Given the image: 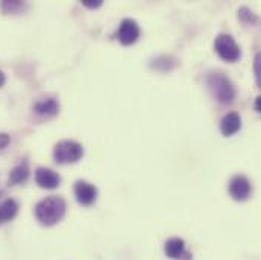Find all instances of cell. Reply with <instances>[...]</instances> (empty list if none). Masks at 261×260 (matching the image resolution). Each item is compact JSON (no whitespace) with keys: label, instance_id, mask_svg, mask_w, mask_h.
<instances>
[{"label":"cell","instance_id":"1","mask_svg":"<svg viewBox=\"0 0 261 260\" xmlns=\"http://www.w3.org/2000/svg\"><path fill=\"white\" fill-rule=\"evenodd\" d=\"M67 204L61 196H47L35 205V218L44 227L58 224L65 215Z\"/></svg>","mask_w":261,"mask_h":260},{"label":"cell","instance_id":"2","mask_svg":"<svg viewBox=\"0 0 261 260\" xmlns=\"http://www.w3.org/2000/svg\"><path fill=\"white\" fill-rule=\"evenodd\" d=\"M206 87L210 90V93L213 94V98L220 102V104H232L236 99V87L231 82V79L220 73V72H211L206 76Z\"/></svg>","mask_w":261,"mask_h":260},{"label":"cell","instance_id":"3","mask_svg":"<svg viewBox=\"0 0 261 260\" xmlns=\"http://www.w3.org/2000/svg\"><path fill=\"white\" fill-rule=\"evenodd\" d=\"M84 157V148L74 140H61L54 148V158L58 164L76 163Z\"/></svg>","mask_w":261,"mask_h":260},{"label":"cell","instance_id":"4","mask_svg":"<svg viewBox=\"0 0 261 260\" xmlns=\"http://www.w3.org/2000/svg\"><path fill=\"white\" fill-rule=\"evenodd\" d=\"M214 51L226 63H236L242 57L240 46L228 34H219L216 37V40H214Z\"/></svg>","mask_w":261,"mask_h":260},{"label":"cell","instance_id":"5","mask_svg":"<svg viewBox=\"0 0 261 260\" xmlns=\"http://www.w3.org/2000/svg\"><path fill=\"white\" fill-rule=\"evenodd\" d=\"M228 191H229V195L234 201L242 202V201H246L249 198L252 186H251V181L245 175H236L231 178Z\"/></svg>","mask_w":261,"mask_h":260},{"label":"cell","instance_id":"6","mask_svg":"<svg viewBox=\"0 0 261 260\" xmlns=\"http://www.w3.org/2000/svg\"><path fill=\"white\" fill-rule=\"evenodd\" d=\"M140 37V26L135 20L132 18H125L117 31V40L123 44V46H130L134 44Z\"/></svg>","mask_w":261,"mask_h":260},{"label":"cell","instance_id":"7","mask_svg":"<svg viewBox=\"0 0 261 260\" xmlns=\"http://www.w3.org/2000/svg\"><path fill=\"white\" fill-rule=\"evenodd\" d=\"M35 183L41 187V189H57L61 183V177L58 172H55L54 169L49 168H38L35 171Z\"/></svg>","mask_w":261,"mask_h":260},{"label":"cell","instance_id":"8","mask_svg":"<svg viewBox=\"0 0 261 260\" xmlns=\"http://www.w3.org/2000/svg\"><path fill=\"white\" fill-rule=\"evenodd\" d=\"M164 253L172 260H192V254L186 250V242L181 238H172L164 245Z\"/></svg>","mask_w":261,"mask_h":260},{"label":"cell","instance_id":"9","mask_svg":"<svg viewBox=\"0 0 261 260\" xmlns=\"http://www.w3.org/2000/svg\"><path fill=\"white\" fill-rule=\"evenodd\" d=\"M74 196H76L79 204L91 205L96 201V198H97V189L91 183L79 180L74 184Z\"/></svg>","mask_w":261,"mask_h":260},{"label":"cell","instance_id":"10","mask_svg":"<svg viewBox=\"0 0 261 260\" xmlns=\"http://www.w3.org/2000/svg\"><path fill=\"white\" fill-rule=\"evenodd\" d=\"M240 128H242V119H240V114L236 113V111H229L220 121V132L225 137L237 134L240 131Z\"/></svg>","mask_w":261,"mask_h":260},{"label":"cell","instance_id":"11","mask_svg":"<svg viewBox=\"0 0 261 260\" xmlns=\"http://www.w3.org/2000/svg\"><path fill=\"white\" fill-rule=\"evenodd\" d=\"M34 111L41 117H54L60 113V102L57 99H41L34 104Z\"/></svg>","mask_w":261,"mask_h":260},{"label":"cell","instance_id":"12","mask_svg":"<svg viewBox=\"0 0 261 260\" xmlns=\"http://www.w3.org/2000/svg\"><path fill=\"white\" fill-rule=\"evenodd\" d=\"M18 213V204L15 199L9 198V199H5L2 204H0V227L3 224H8L11 222Z\"/></svg>","mask_w":261,"mask_h":260},{"label":"cell","instance_id":"13","mask_svg":"<svg viewBox=\"0 0 261 260\" xmlns=\"http://www.w3.org/2000/svg\"><path fill=\"white\" fill-rule=\"evenodd\" d=\"M28 178H29V166H28L26 161L17 164V166L11 171V174H9V183H11V184H21V183H24Z\"/></svg>","mask_w":261,"mask_h":260},{"label":"cell","instance_id":"14","mask_svg":"<svg viewBox=\"0 0 261 260\" xmlns=\"http://www.w3.org/2000/svg\"><path fill=\"white\" fill-rule=\"evenodd\" d=\"M152 63H153V64H152L153 68H156V70H164V72H166V70L173 68L178 61H176L173 57H160V58L153 60Z\"/></svg>","mask_w":261,"mask_h":260},{"label":"cell","instance_id":"15","mask_svg":"<svg viewBox=\"0 0 261 260\" xmlns=\"http://www.w3.org/2000/svg\"><path fill=\"white\" fill-rule=\"evenodd\" d=\"M239 18H240V21L245 23V25H251V23L254 25V23L258 21L257 15H255L249 8H246V6H243V8L239 9Z\"/></svg>","mask_w":261,"mask_h":260},{"label":"cell","instance_id":"16","mask_svg":"<svg viewBox=\"0 0 261 260\" xmlns=\"http://www.w3.org/2000/svg\"><path fill=\"white\" fill-rule=\"evenodd\" d=\"M0 8L5 12H14L17 9H21L23 8V3L21 2H17V0H14V2H2L0 3Z\"/></svg>","mask_w":261,"mask_h":260},{"label":"cell","instance_id":"17","mask_svg":"<svg viewBox=\"0 0 261 260\" xmlns=\"http://www.w3.org/2000/svg\"><path fill=\"white\" fill-rule=\"evenodd\" d=\"M254 73H255V82H257L258 88H261V52L255 55V60H254Z\"/></svg>","mask_w":261,"mask_h":260},{"label":"cell","instance_id":"18","mask_svg":"<svg viewBox=\"0 0 261 260\" xmlns=\"http://www.w3.org/2000/svg\"><path fill=\"white\" fill-rule=\"evenodd\" d=\"M11 143V137L6 132H0V151H3Z\"/></svg>","mask_w":261,"mask_h":260},{"label":"cell","instance_id":"19","mask_svg":"<svg viewBox=\"0 0 261 260\" xmlns=\"http://www.w3.org/2000/svg\"><path fill=\"white\" fill-rule=\"evenodd\" d=\"M82 5L90 8V9H94V8H99L102 5V0H82Z\"/></svg>","mask_w":261,"mask_h":260},{"label":"cell","instance_id":"20","mask_svg":"<svg viewBox=\"0 0 261 260\" xmlns=\"http://www.w3.org/2000/svg\"><path fill=\"white\" fill-rule=\"evenodd\" d=\"M254 108L258 111V113H261V94L255 99V104H254Z\"/></svg>","mask_w":261,"mask_h":260},{"label":"cell","instance_id":"21","mask_svg":"<svg viewBox=\"0 0 261 260\" xmlns=\"http://www.w3.org/2000/svg\"><path fill=\"white\" fill-rule=\"evenodd\" d=\"M5 82H6V76H5V73L0 70V87H3V85H5Z\"/></svg>","mask_w":261,"mask_h":260}]
</instances>
